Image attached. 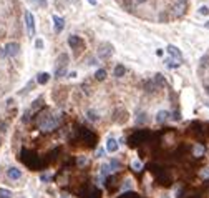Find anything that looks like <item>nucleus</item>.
Instances as JSON below:
<instances>
[{"label": "nucleus", "instance_id": "obj_36", "mask_svg": "<svg viewBox=\"0 0 209 198\" xmlns=\"http://www.w3.org/2000/svg\"><path fill=\"white\" fill-rule=\"evenodd\" d=\"M179 2H181V3H184V2H186V0H179Z\"/></svg>", "mask_w": 209, "mask_h": 198}, {"label": "nucleus", "instance_id": "obj_1", "mask_svg": "<svg viewBox=\"0 0 209 198\" xmlns=\"http://www.w3.org/2000/svg\"><path fill=\"white\" fill-rule=\"evenodd\" d=\"M66 67H68V55L61 54L60 57H58L57 65H55V77L57 78H60V77H63L66 73Z\"/></svg>", "mask_w": 209, "mask_h": 198}, {"label": "nucleus", "instance_id": "obj_13", "mask_svg": "<svg viewBox=\"0 0 209 198\" xmlns=\"http://www.w3.org/2000/svg\"><path fill=\"white\" fill-rule=\"evenodd\" d=\"M48 80H50V73H47V72H42V73H38V77H37V82L40 85H45Z\"/></svg>", "mask_w": 209, "mask_h": 198}, {"label": "nucleus", "instance_id": "obj_17", "mask_svg": "<svg viewBox=\"0 0 209 198\" xmlns=\"http://www.w3.org/2000/svg\"><path fill=\"white\" fill-rule=\"evenodd\" d=\"M193 152H194V155H196V157H201L202 153H204V147H201V145H196Z\"/></svg>", "mask_w": 209, "mask_h": 198}, {"label": "nucleus", "instance_id": "obj_15", "mask_svg": "<svg viewBox=\"0 0 209 198\" xmlns=\"http://www.w3.org/2000/svg\"><path fill=\"white\" fill-rule=\"evenodd\" d=\"M95 78H96V80H98V82H101V80H105V78H106V72H105L103 68L96 70V73H95Z\"/></svg>", "mask_w": 209, "mask_h": 198}, {"label": "nucleus", "instance_id": "obj_34", "mask_svg": "<svg viewBox=\"0 0 209 198\" xmlns=\"http://www.w3.org/2000/svg\"><path fill=\"white\" fill-rule=\"evenodd\" d=\"M61 198H70V196H68V195H61Z\"/></svg>", "mask_w": 209, "mask_h": 198}, {"label": "nucleus", "instance_id": "obj_24", "mask_svg": "<svg viewBox=\"0 0 209 198\" xmlns=\"http://www.w3.org/2000/svg\"><path fill=\"white\" fill-rule=\"evenodd\" d=\"M164 62H166V67H169V68H176V67L179 65V64H173L171 59H169V60H164Z\"/></svg>", "mask_w": 209, "mask_h": 198}, {"label": "nucleus", "instance_id": "obj_2", "mask_svg": "<svg viewBox=\"0 0 209 198\" xmlns=\"http://www.w3.org/2000/svg\"><path fill=\"white\" fill-rule=\"evenodd\" d=\"M57 127H58L57 115H47V118H43L42 123H40V128L43 130V132H50V130L57 128Z\"/></svg>", "mask_w": 209, "mask_h": 198}, {"label": "nucleus", "instance_id": "obj_29", "mask_svg": "<svg viewBox=\"0 0 209 198\" xmlns=\"http://www.w3.org/2000/svg\"><path fill=\"white\" fill-rule=\"evenodd\" d=\"M2 57H7L5 55V48H0V59H2Z\"/></svg>", "mask_w": 209, "mask_h": 198}, {"label": "nucleus", "instance_id": "obj_27", "mask_svg": "<svg viewBox=\"0 0 209 198\" xmlns=\"http://www.w3.org/2000/svg\"><path fill=\"white\" fill-rule=\"evenodd\" d=\"M199 13H201V15H207V13H209L207 7H201V8H199Z\"/></svg>", "mask_w": 209, "mask_h": 198}, {"label": "nucleus", "instance_id": "obj_35", "mask_svg": "<svg viewBox=\"0 0 209 198\" xmlns=\"http://www.w3.org/2000/svg\"><path fill=\"white\" fill-rule=\"evenodd\" d=\"M206 92H207V93H209V85H207V87H206Z\"/></svg>", "mask_w": 209, "mask_h": 198}, {"label": "nucleus", "instance_id": "obj_12", "mask_svg": "<svg viewBox=\"0 0 209 198\" xmlns=\"http://www.w3.org/2000/svg\"><path fill=\"white\" fill-rule=\"evenodd\" d=\"M184 10H186V8H184V3L178 2L176 5H174V8H173V13H174L176 17H181L183 13H184Z\"/></svg>", "mask_w": 209, "mask_h": 198}, {"label": "nucleus", "instance_id": "obj_8", "mask_svg": "<svg viewBox=\"0 0 209 198\" xmlns=\"http://www.w3.org/2000/svg\"><path fill=\"white\" fill-rule=\"evenodd\" d=\"M106 150L110 153H115L118 150V142H116L115 138H108V142H106Z\"/></svg>", "mask_w": 209, "mask_h": 198}, {"label": "nucleus", "instance_id": "obj_30", "mask_svg": "<svg viewBox=\"0 0 209 198\" xmlns=\"http://www.w3.org/2000/svg\"><path fill=\"white\" fill-rule=\"evenodd\" d=\"M48 178H50V177H48V175H42V182H47V180H48Z\"/></svg>", "mask_w": 209, "mask_h": 198}, {"label": "nucleus", "instance_id": "obj_11", "mask_svg": "<svg viewBox=\"0 0 209 198\" xmlns=\"http://www.w3.org/2000/svg\"><path fill=\"white\" fill-rule=\"evenodd\" d=\"M169 118V112H166V110H159V112L156 113V122L158 123H163L164 120Z\"/></svg>", "mask_w": 209, "mask_h": 198}, {"label": "nucleus", "instance_id": "obj_31", "mask_svg": "<svg viewBox=\"0 0 209 198\" xmlns=\"http://www.w3.org/2000/svg\"><path fill=\"white\" fill-rule=\"evenodd\" d=\"M202 177H209V170H206V172H202Z\"/></svg>", "mask_w": 209, "mask_h": 198}, {"label": "nucleus", "instance_id": "obj_20", "mask_svg": "<svg viewBox=\"0 0 209 198\" xmlns=\"http://www.w3.org/2000/svg\"><path fill=\"white\" fill-rule=\"evenodd\" d=\"M120 3L125 7V10H131V0H120Z\"/></svg>", "mask_w": 209, "mask_h": 198}, {"label": "nucleus", "instance_id": "obj_18", "mask_svg": "<svg viewBox=\"0 0 209 198\" xmlns=\"http://www.w3.org/2000/svg\"><path fill=\"white\" fill-rule=\"evenodd\" d=\"M0 198H12V193L5 188H0Z\"/></svg>", "mask_w": 209, "mask_h": 198}, {"label": "nucleus", "instance_id": "obj_26", "mask_svg": "<svg viewBox=\"0 0 209 198\" xmlns=\"http://www.w3.org/2000/svg\"><path fill=\"white\" fill-rule=\"evenodd\" d=\"M35 47H37V48H43V40H42V38L35 40Z\"/></svg>", "mask_w": 209, "mask_h": 198}, {"label": "nucleus", "instance_id": "obj_14", "mask_svg": "<svg viewBox=\"0 0 209 198\" xmlns=\"http://www.w3.org/2000/svg\"><path fill=\"white\" fill-rule=\"evenodd\" d=\"M126 73V68L123 65H116L115 67V77H123Z\"/></svg>", "mask_w": 209, "mask_h": 198}, {"label": "nucleus", "instance_id": "obj_3", "mask_svg": "<svg viewBox=\"0 0 209 198\" xmlns=\"http://www.w3.org/2000/svg\"><path fill=\"white\" fill-rule=\"evenodd\" d=\"M113 55V47H111V43H101L100 48H98V57L101 60H106L110 59V57Z\"/></svg>", "mask_w": 209, "mask_h": 198}, {"label": "nucleus", "instance_id": "obj_22", "mask_svg": "<svg viewBox=\"0 0 209 198\" xmlns=\"http://www.w3.org/2000/svg\"><path fill=\"white\" fill-rule=\"evenodd\" d=\"M131 167H133V170H136V172H139V170H141V163H139L138 160H134L133 163H131Z\"/></svg>", "mask_w": 209, "mask_h": 198}, {"label": "nucleus", "instance_id": "obj_4", "mask_svg": "<svg viewBox=\"0 0 209 198\" xmlns=\"http://www.w3.org/2000/svg\"><path fill=\"white\" fill-rule=\"evenodd\" d=\"M25 23H27V28H28V35L33 37L35 35V18L30 12H25Z\"/></svg>", "mask_w": 209, "mask_h": 198}, {"label": "nucleus", "instance_id": "obj_32", "mask_svg": "<svg viewBox=\"0 0 209 198\" xmlns=\"http://www.w3.org/2000/svg\"><path fill=\"white\" fill-rule=\"evenodd\" d=\"M88 2H90V3H93V5H95V3H96V0H88Z\"/></svg>", "mask_w": 209, "mask_h": 198}, {"label": "nucleus", "instance_id": "obj_21", "mask_svg": "<svg viewBox=\"0 0 209 198\" xmlns=\"http://www.w3.org/2000/svg\"><path fill=\"white\" fill-rule=\"evenodd\" d=\"M154 83H156V85L159 83V85H161V87L164 85V80H163V75H161V73H158L156 77H154Z\"/></svg>", "mask_w": 209, "mask_h": 198}, {"label": "nucleus", "instance_id": "obj_23", "mask_svg": "<svg viewBox=\"0 0 209 198\" xmlns=\"http://www.w3.org/2000/svg\"><path fill=\"white\" fill-rule=\"evenodd\" d=\"M209 65V57H202L201 59V68H204V67Z\"/></svg>", "mask_w": 209, "mask_h": 198}, {"label": "nucleus", "instance_id": "obj_37", "mask_svg": "<svg viewBox=\"0 0 209 198\" xmlns=\"http://www.w3.org/2000/svg\"><path fill=\"white\" fill-rule=\"evenodd\" d=\"M206 27H207V28H209V22H207V23H206Z\"/></svg>", "mask_w": 209, "mask_h": 198}, {"label": "nucleus", "instance_id": "obj_6", "mask_svg": "<svg viewBox=\"0 0 209 198\" xmlns=\"http://www.w3.org/2000/svg\"><path fill=\"white\" fill-rule=\"evenodd\" d=\"M53 23H55V32L57 33H60L63 30V27H65V20L58 15H53Z\"/></svg>", "mask_w": 209, "mask_h": 198}, {"label": "nucleus", "instance_id": "obj_19", "mask_svg": "<svg viewBox=\"0 0 209 198\" xmlns=\"http://www.w3.org/2000/svg\"><path fill=\"white\" fill-rule=\"evenodd\" d=\"M88 118L91 120V122H96V120H98V115H96V112H93V110H88Z\"/></svg>", "mask_w": 209, "mask_h": 198}, {"label": "nucleus", "instance_id": "obj_10", "mask_svg": "<svg viewBox=\"0 0 209 198\" xmlns=\"http://www.w3.org/2000/svg\"><path fill=\"white\" fill-rule=\"evenodd\" d=\"M68 43H70V47L73 48V50H78V47L81 45V40L76 35H71L70 38H68Z\"/></svg>", "mask_w": 209, "mask_h": 198}, {"label": "nucleus", "instance_id": "obj_5", "mask_svg": "<svg viewBox=\"0 0 209 198\" xmlns=\"http://www.w3.org/2000/svg\"><path fill=\"white\" fill-rule=\"evenodd\" d=\"M18 43H15V42H10V43H7L5 45V55L7 57H15L17 54H18Z\"/></svg>", "mask_w": 209, "mask_h": 198}, {"label": "nucleus", "instance_id": "obj_25", "mask_svg": "<svg viewBox=\"0 0 209 198\" xmlns=\"http://www.w3.org/2000/svg\"><path fill=\"white\" fill-rule=\"evenodd\" d=\"M148 117H146V113H141V117H138V123H143V122H146Z\"/></svg>", "mask_w": 209, "mask_h": 198}, {"label": "nucleus", "instance_id": "obj_28", "mask_svg": "<svg viewBox=\"0 0 209 198\" xmlns=\"http://www.w3.org/2000/svg\"><path fill=\"white\" fill-rule=\"evenodd\" d=\"M125 182H126L125 185H123L125 190H126V188H129V186H133V182H131V180H125Z\"/></svg>", "mask_w": 209, "mask_h": 198}, {"label": "nucleus", "instance_id": "obj_7", "mask_svg": "<svg viewBox=\"0 0 209 198\" xmlns=\"http://www.w3.org/2000/svg\"><path fill=\"white\" fill-rule=\"evenodd\" d=\"M7 177L10 178V180H18V178L22 177V172L18 170V168L12 167V168H8V170H7Z\"/></svg>", "mask_w": 209, "mask_h": 198}, {"label": "nucleus", "instance_id": "obj_9", "mask_svg": "<svg viewBox=\"0 0 209 198\" xmlns=\"http://www.w3.org/2000/svg\"><path fill=\"white\" fill-rule=\"evenodd\" d=\"M166 50H168V54L171 55V57H174V59H178V60H181V59H183L181 52H179V50H178V48L174 47V45H169V47L166 48Z\"/></svg>", "mask_w": 209, "mask_h": 198}, {"label": "nucleus", "instance_id": "obj_16", "mask_svg": "<svg viewBox=\"0 0 209 198\" xmlns=\"http://www.w3.org/2000/svg\"><path fill=\"white\" fill-rule=\"evenodd\" d=\"M111 172H113V168H111V165H108V163H105V165L101 167V175H110Z\"/></svg>", "mask_w": 209, "mask_h": 198}, {"label": "nucleus", "instance_id": "obj_33", "mask_svg": "<svg viewBox=\"0 0 209 198\" xmlns=\"http://www.w3.org/2000/svg\"><path fill=\"white\" fill-rule=\"evenodd\" d=\"M144 2V0H136V3H143Z\"/></svg>", "mask_w": 209, "mask_h": 198}]
</instances>
